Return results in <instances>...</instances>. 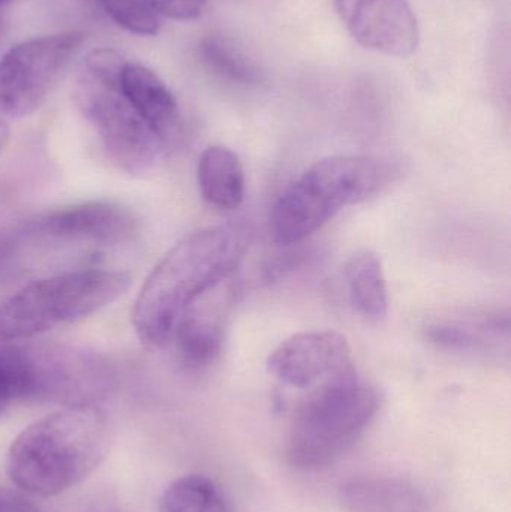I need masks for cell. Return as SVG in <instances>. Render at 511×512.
<instances>
[{
  "label": "cell",
  "instance_id": "obj_1",
  "mask_svg": "<svg viewBox=\"0 0 511 512\" xmlns=\"http://www.w3.org/2000/svg\"><path fill=\"white\" fill-rule=\"evenodd\" d=\"M251 242L245 222L203 228L180 240L153 268L135 301L132 325L141 343L149 348L167 343L186 306L231 279Z\"/></svg>",
  "mask_w": 511,
  "mask_h": 512
},
{
  "label": "cell",
  "instance_id": "obj_2",
  "mask_svg": "<svg viewBox=\"0 0 511 512\" xmlns=\"http://www.w3.org/2000/svg\"><path fill=\"white\" fill-rule=\"evenodd\" d=\"M110 426L96 405L69 406L30 424L12 442L8 474L36 496H57L78 486L104 462Z\"/></svg>",
  "mask_w": 511,
  "mask_h": 512
},
{
  "label": "cell",
  "instance_id": "obj_3",
  "mask_svg": "<svg viewBox=\"0 0 511 512\" xmlns=\"http://www.w3.org/2000/svg\"><path fill=\"white\" fill-rule=\"evenodd\" d=\"M395 176V165L378 156H330L315 162L273 206L272 239L281 246L303 242L345 207L380 194Z\"/></svg>",
  "mask_w": 511,
  "mask_h": 512
},
{
  "label": "cell",
  "instance_id": "obj_4",
  "mask_svg": "<svg viewBox=\"0 0 511 512\" xmlns=\"http://www.w3.org/2000/svg\"><path fill=\"white\" fill-rule=\"evenodd\" d=\"M381 405L380 390L356 369L312 388L291 417L288 462L302 471L332 465L371 426Z\"/></svg>",
  "mask_w": 511,
  "mask_h": 512
},
{
  "label": "cell",
  "instance_id": "obj_5",
  "mask_svg": "<svg viewBox=\"0 0 511 512\" xmlns=\"http://www.w3.org/2000/svg\"><path fill=\"white\" fill-rule=\"evenodd\" d=\"M125 63L117 50L90 51L75 80L74 99L111 162L131 176L146 177L162 161L165 143L123 96L120 74Z\"/></svg>",
  "mask_w": 511,
  "mask_h": 512
},
{
  "label": "cell",
  "instance_id": "obj_6",
  "mask_svg": "<svg viewBox=\"0 0 511 512\" xmlns=\"http://www.w3.org/2000/svg\"><path fill=\"white\" fill-rule=\"evenodd\" d=\"M131 286L125 271H68L24 286L0 303V342L32 339L101 312Z\"/></svg>",
  "mask_w": 511,
  "mask_h": 512
},
{
  "label": "cell",
  "instance_id": "obj_7",
  "mask_svg": "<svg viewBox=\"0 0 511 512\" xmlns=\"http://www.w3.org/2000/svg\"><path fill=\"white\" fill-rule=\"evenodd\" d=\"M83 42L84 33L63 32L9 48L0 59V114L21 119L39 110Z\"/></svg>",
  "mask_w": 511,
  "mask_h": 512
},
{
  "label": "cell",
  "instance_id": "obj_8",
  "mask_svg": "<svg viewBox=\"0 0 511 512\" xmlns=\"http://www.w3.org/2000/svg\"><path fill=\"white\" fill-rule=\"evenodd\" d=\"M27 402L65 406L96 405L113 390L116 373L107 358L69 345H26Z\"/></svg>",
  "mask_w": 511,
  "mask_h": 512
},
{
  "label": "cell",
  "instance_id": "obj_9",
  "mask_svg": "<svg viewBox=\"0 0 511 512\" xmlns=\"http://www.w3.org/2000/svg\"><path fill=\"white\" fill-rule=\"evenodd\" d=\"M270 375L296 390H312L356 369L347 339L336 331H306L279 343L266 361Z\"/></svg>",
  "mask_w": 511,
  "mask_h": 512
},
{
  "label": "cell",
  "instance_id": "obj_10",
  "mask_svg": "<svg viewBox=\"0 0 511 512\" xmlns=\"http://www.w3.org/2000/svg\"><path fill=\"white\" fill-rule=\"evenodd\" d=\"M134 230V216L125 207L93 201L48 213L24 225L17 236L59 243L111 246L128 240Z\"/></svg>",
  "mask_w": 511,
  "mask_h": 512
},
{
  "label": "cell",
  "instance_id": "obj_11",
  "mask_svg": "<svg viewBox=\"0 0 511 512\" xmlns=\"http://www.w3.org/2000/svg\"><path fill=\"white\" fill-rule=\"evenodd\" d=\"M233 301L230 279L198 295L186 306L174 325L180 360L191 369L215 363L224 343L225 319Z\"/></svg>",
  "mask_w": 511,
  "mask_h": 512
},
{
  "label": "cell",
  "instance_id": "obj_12",
  "mask_svg": "<svg viewBox=\"0 0 511 512\" xmlns=\"http://www.w3.org/2000/svg\"><path fill=\"white\" fill-rule=\"evenodd\" d=\"M362 47L393 57H410L419 47V24L407 0H363L345 21Z\"/></svg>",
  "mask_w": 511,
  "mask_h": 512
},
{
  "label": "cell",
  "instance_id": "obj_13",
  "mask_svg": "<svg viewBox=\"0 0 511 512\" xmlns=\"http://www.w3.org/2000/svg\"><path fill=\"white\" fill-rule=\"evenodd\" d=\"M120 90L144 122L167 144L179 129L176 96L152 69L126 60L120 74Z\"/></svg>",
  "mask_w": 511,
  "mask_h": 512
},
{
  "label": "cell",
  "instance_id": "obj_14",
  "mask_svg": "<svg viewBox=\"0 0 511 512\" xmlns=\"http://www.w3.org/2000/svg\"><path fill=\"white\" fill-rule=\"evenodd\" d=\"M198 186L204 201L219 210H234L245 197V171L237 153L213 146L201 153Z\"/></svg>",
  "mask_w": 511,
  "mask_h": 512
},
{
  "label": "cell",
  "instance_id": "obj_15",
  "mask_svg": "<svg viewBox=\"0 0 511 512\" xmlns=\"http://www.w3.org/2000/svg\"><path fill=\"white\" fill-rule=\"evenodd\" d=\"M348 300L357 315L372 324H380L389 310L383 264L374 252H357L344 267Z\"/></svg>",
  "mask_w": 511,
  "mask_h": 512
},
{
  "label": "cell",
  "instance_id": "obj_16",
  "mask_svg": "<svg viewBox=\"0 0 511 512\" xmlns=\"http://www.w3.org/2000/svg\"><path fill=\"white\" fill-rule=\"evenodd\" d=\"M204 65L224 80L243 86L260 84L263 72L257 63L233 41L222 35H210L200 45Z\"/></svg>",
  "mask_w": 511,
  "mask_h": 512
},
{
  "label": "cell",
  "instance_id": "obj_17",
  "mask_svg": "<svg viewBox=\"0 0 511 512\" xmlns=\"http://www.w3.org/2000/svg\"><path fill=\"white\" fill-rule=\"evenodd\" d=\"M162 512H230L224 496L209 478L188 475L174 481L162 498Z\"/></svg>",
  "mask_w": 511,
  "mask_h": 512
},
{
  "label": "cell",
  "instance_id": "obj_18",
  "mask_svg": "<svg viewBox=\"0 0 511 512\" xmlns=\"http://www.w3.org/2000/svg\"><path fill=\"white\" fill-rule=\"evenodd\" d=\"M29 363L26 346L0 342V415L14 403L27 402Z\"/></svg>",
  "mask_w": 511,
  "mask_h": 512
},
{
  "label": "cell",
  "instance_id": "obj_19",
  "mask_svg": "<svg viewBox=\"0 0 511 512\" xmlns=\"http://www.w3.org/2000/svg\"><path fill=\"white\" fill-rule=\"evenodd\" d=\"M501 322L485 321L480 324H440L429 328L428 337L435 345L452 351H483L489 348V334L500 333Z\"/></svg>",
  "mask_w": 511,
  "mask_h": 512
},
{
  "label": "cell",
  "instance_id": "obj_20",
  "mask_svg": "<svg viewBox=\"0 0 511 512\" xmlns=\"http://www.w3.org/2000/svg\"><path fill=\"white\" fill-rule=\"evenodd\" d=\"M96 3L114 23L128 32L141 36L159 32V15L147 0H96Z\"/></svg>",
  "mask_w": 511,
  "mask_h": 512
},
{
  "label": "cell",
  "instance_id": "obj_21",
  "mask_svg": "<svg viewBox=\"0 0 511 512\" xmlns=\"http://www.w3.org/2000/svg\"><path fill=\"white\" fill-rule=\"evenodd\" d=\"M158 15L173 20H194L203 14L207 0H147Z\"/></svg>",
  "mask_w": 511,
  "mask_h": 512
},
{
  "label": "cell",
  "instance_id": "obj_22",
  "mask_svg": "<svg viewBox=\"0 0 511 512\" xmlns=\"http://www.w3.org/2000/svg\"><path fill=\"white\" fill-rule=\"evenodd\" d=\"M0 512H41V510L15 493L0 490Z\"/></svg>",
  "mask_w": 511,
  "mask_h": 512
},
{
  "label": "cell",
  "instance_id": "obj_23",
  "mask_svg": "<svg viewBox=\"0 0 511 512\" xmlns=\"http://www.w3.org/2000/svg\"><path fill=\"white\" fill-rule=\"evenodd\" d=\"M360 2H363V0H335L336 9H338L344 23L353 14L354 9L357 8Z\"/></svg>",
  "mask_w": 511,
  "mask_h": 512
},
{
  "label": "cell",
  "instance_id": "obj_24",
  "mask_svg": "<svg viewBox=\"0 0 511 512\" xmlns=\"http://www.w3.org/2000/svg\"><path fill=\"white\" fill-rule=\"evenodd\" d=\"M9 140V128L6 123H3L2 120H0V153L3 152V149H5L6 144H8Z\"/></svg>",
  "mask_w": 511,
  "mask_h": 512
},
{
  "label": "cell",
  "instance_id": "obj_25",
  "mask_svg": "<svg viewBox=\"0 0 511 512\" xmlns=\"http://www.w3.org/2000/svg\"><path fill=\"white\" fill-rule=\"evenodd\" d=\"M90 512H116V510H114L113 505H110L108 504V501H105L96 505V507H93Z\"/></svg>",
  "mask_w": 511,
  "mask_h": 512
},
{
  "label": "cell",
  "instance_id": "obj_26",
  "mask_svg": "<svg viewBox=\"0 0 511 512\" xmlns=\"http://www.w3.org/2000/svg\"><path fill=\"white\" fill-rule=\"evenodd\" d=\"M11 2V0H0V6L5 5V3Z\"/></svg>",
  "mask_w": 511,
  "mask_h": 512
}]
</instances>
